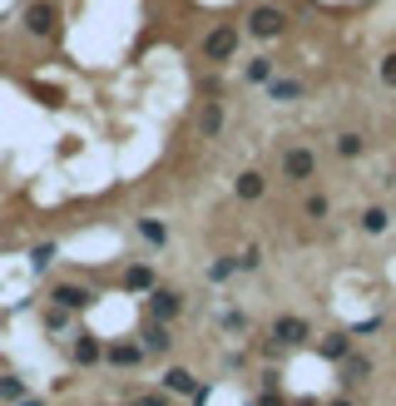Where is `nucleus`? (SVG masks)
Returning <instances> with one entry per match:
<instances>
[{
	"label": "nucleus",
	"instance_id": "obj_1",
	"mask_svg": "<svg viewBox=\"0 0 396 406\" xmlns=\"http://www.w3.org/2000/svg\"><path fill=\"white\" fill-rule=\"evenodd\" d=\"M248 30H253L258 40H273V35H283V30H288V15H283L278 5H258V10L248 15Z\"/></svg>",
	"mask_w": 396,
	"mask_h": 406
},
{
	"label": "nucleus",
	"instance_id": "obj_2",
	"mask_svg": "<svg viewBox=\"0 0 396 406\" xmlns=\"http://www.w3.org/2000/svg\"><path fill=\"white\" fill-rule=\"evenodd\" d=\"M312 174H317V154L312 149H288L283 154V179L288 184H307Z\"/></svg>",
	"mask_w": 396,
	"mask_h": 406
},
{
	"label": "nucleus",
	"instance_id": "obj_3",
	"mask_svg": "<svg viewBox=\"0 0 396 406\" xmlns=\"http://www.w3.org/2000/svg\"><path fill=\"white\" fill-rule=\"evenodd\" d=\"M233 50H238V30H233V25L208 30V40H203V60H233Z\"/></svg>",
	"mask_w": 396,
	"mask_h": 406
},
{
	"label": "nucleus",
	"instance_id": "obj_4",
	"mask_svg": "<svg viewBox=\"0 0 396 406\" xmlns=\"http://www.w3.org/2000/svg\"><path fill=\"white\" fill-rule=\"evenodd\" d=\"M273 337H278L283 347H302L312 332H307V322H302V317H278V322H273Z\"/></svg>",
	"mask_w": 396,
	"mask_h": 406
},
{
	"label": "nucleus",
	"instance_id": "obj_5",
	"mask_svg": "<svg viewBox=\"0 0 396 406\" xmlns=\"http://www.w3.org/2000/svg\"><path fill=\"white\" fill-rule=\"evenodd\" d=\"M179 307H184V303H179V293H169V288H154V293H149V312H154L159 322H169Z\"/></svg>",
	"mask_w": 396,
	"mask_h": 406
},
{
	"label": "nucleus",
	"instance_id": "obj_6",
	"mask_svg": "<svg viewBox=\"0 0 396 406\" xmlns=\"http://www.w3.org/2000/svg\"><path fill=\"white\" fill-rule=\"evenodd\" d=\"M25 25H30V35H50L55 30V5H30L25 10Z\"/></svg>",
	"mask_w": 396,
	"mask_h": 406
},
{
	"label": "nucleus",
	"instance_id": "obj_7",
	"mask_svg": "<svg viewBox=\"0 0 396 406\" xmlns=\"http://www.w3.org/2000/svg\"><path fill=\"white\" fill-rule=\"evenodd\" d=\"M55 303L60 307H90L95 293H90V288H75V283H60V288H55Z\"/></svg>",
	"mask_w": 396,
	"mask_h": 406
},
{
	"label": "nucleus",
	"instance_id": "obj_8",
	"mask_svg": "<svg viewBox=\"0 0 396 406\" xmlns=\"http://www.w3.org/2000/svg\"><path fill=\"white\" fill-rule=\"evenodd\" d=\"M233 189H238V199H263V174H258V169H248V174H238V184H233Z\"/></svg>",
	"mask_w": 396,
	"mask_h": 406
},
{
	"label": "nucleus",
	"instance_id": "obj_9",
	"mask_svg": "<svg viewBox=\"0 0 396 406\" xmlns=\"http://www.w3.org/2000/svg\"><path fill=\"white\" fill-rule=\"evenodd\" d=\"M164 387L169 392H184V397H198V382L184 372V367H174V372H164Z\"/></svg>",
	"mask_w": 396,
	"mask_h": 406
},
{
	"label": "nucleus",
	"instance_id": "obj_10",
	"mask_svg": "<svg viewBox=\"0 0 396 406\" xmlns=\"http://www.w3.org/2000/svg\"><path fill=\"white\" fill-rule=\"evenodd\" d=\"M174 347V337H169V327L164 322H154L149 332H144V352H169Z\"/></svg>",
	"mask_w": 396,
	"mask_h": 406
},
{
	"label": "nucleus",
	"instance_id": "obj_11",
	"mask_svg": "<svg viewBox=\"0 0 396 406\" xmlns=\"http://www.w3.org/2000/svg\"><path fill=\"white\" fill-rule=\"evenodd\" d=\"M387 223H392V213H387V208H367V213H362V233H372V238H377V233H387Z\"/></svg>",
	"mask_w": 396,
	"mask_h": 406
},
{
	"label": "nucleus",
	"instance_id": "obj_12",
	"mask_svg": "<svg viewBox=\"0 0 396 406\" xmlns=\"http://www.w3.org/2000/svg\"><path fill=\"white\" fill-rule=\"evenodd\" d=\"M352 352V342H347V332H332V337H322V357H332V362H342Z\"/></svg>",
	"mask_w": 396,
	"mask_h": 406
},
{
	"label": "nucleus",
	"instance_id": "obj_13",
	"mask_svg": "<svg viewBox=\"0 0 396 406\" xmlns=\"http://www.w3.org/2000/svg\"><path fill=\"white\" fill-rule=\"evenodd\" d=\"M268 95H273V100H297V95H302V85H297V80H278V75H273V80H268Z\"/></svg>",
	"mask_w": 396,
	"mask_h": 406
},
{
	"label": "nucleus",
	"instance_id": "obj_14",
	"mask_svg": "<svg viewBox=\"0 0 396 406\" xmlns=\"http://www.w3.org/2000/svg\"><path fill=\"white\" fill-rule=\"evenodd\" d=\"M139 357H144V347H134V342H124V347H109V362H114V367H134Z\"/></svg>",
	"mask_w": 396,
	"mask_h": 406
},
{
	"label": "nucleus",
	"instance_id": "obj_15",
	"mask_svg": "<svg viewBox=\"0 0 396 406\" xmlns=\"http://www.w3.org/2000/svg\"><path fill=\"white\" fill-rule=\"evenodd\" d=\"M362 149H367V139H362V134H352V129H347V134H337V154H342V159H352V154H362Z\"/></svg>",
	"mask_w": 396,
	"mask_h": 406
},
{
	"label": "nucleus",
	"instance_id": "obj_16",
	"mask_svg": "<svg viewBox=\"0 0 396 406\" xmlns=\"http://www.w3.org/2000/svg\"><path fill=\"white\" fill-rule=\"evenodd\" d=\"M248 80H258V85H268V80H273V60H268V55H258V60H248Z\"/></svg>",
	"mask_w": 396,
	"mask_h": 406
},
{
	"label": "nucleus",
	"instance_id": "obj_17",
	"mask_svg": "<svg viewBox=\"0 0 396 406\" xmlns=\"http://www.w3.org/2000/svg\"><path fill=\"white\" fill-rule=\"evenodd\" d=\"M198 129H203V134H218V129H223V109H218V104H203V119H198Z\"/></svg>",
	"mask_w": 396,
	"mask_h": 406
},
{
	"label": "nucleus",
	"instance_id": "obj_18",
	"mask_svg": "<svg viewBox=\"0 0 396 406\" xmlns=\"http://www.w3.org/2000/svg\"><path fill=\"white\" fill-rule=\"evenodd\" d=\"M367 372H372V362H367V357H347V367H342V382H362Z\"/></svg>",
	"mask_w": 396,
	"mask_h": 406
},
{
	"label": "nucleus",
	"instance_id": "obj_19",
	"mask_svg": "<svg viewBox=\"0 0 396 406\" xmlns=\"http://www.w3.org/2000/svg\"><path fill=\"white\" fill-rule=\"evenodd\" d=\"M75 362H85V367L99 362V342H95V337H80V342H75Z\"/></svg>",
	"mask_w": 396,
	"mask_h": 406
},
{
	"label": "nucleus",
	"instance_id": "obj_20",
	"mask_svg": "<svg viewBox=\"0 0 396 406\" xmlns=\"http://www.w3.org/2000/svg\"><path fill=\"white\" fill-rule=\"evenodd\" d=\"M124 283H129L134 293H144V288H154V273H149V268H129V273H124Z\"/></svg>",
	"mask_w": 396,
	"mask_h": 406
},
{
	"label": "nucleus",
	"instance_id": "obj_21",
	"mask_svg": "<svg viewBox=\"0 0 396 406\" xmlns=\"http://www.w3.org/2000/svg\"><path fill=\"white\" fill-rule=\"evenodd\" d=\"M139 233H144L149 243H164V238H169V228H164V223H154V218H144V223H139Z\"/></svg>",
	"mask_w": 396,
	"mask_h": 406
},
{
	"label": "nucleus",
	"instance_id": "obj_22",
	"mask_svg": "<svg viewBox=\"0 0 396 406\" xmlns=\"http://www.w3.org/2000/svg\"><path fill=\"white\" fill-rule=\"evenodd\" d=\"M382 85H387V90H396V50L382 60Z\"/></svg>",
	"mask_w": 396,
	"mask_h": 406
},
{
	"label": "nucleus",
	"instance_id": "obj_23",
	"mask_svg": "<svg viewBox=\"0 0 396 406\" xmlns=\"http://www.w3.org/2000/svg\"><path fill=\"white\" fill-rule=\"evenodd\" d=\"M0 397H10V402H15V397H25V387H20L15 377H0Z\"/></svg>",
	"mask_w": 396,
	"mask_h": 406
},
{
	"label": "nucleus",
	"instance_id": "obj_24",
	"mask_svg": "<svg viewBox=\"0 0 396 406\" xmlns=\"http://www.w3.org/2000/svg\"><path fill=\"white\" fill-rule=\"evenodd\" d=\"M307 218H327V199H322V194L307 199Z\"/></svg>",
	"mask_w": 396,
	"mask_h": 406
},
{
	"label": "nucleus",
	"instance_id": "obj_25",
	"mask_svg": "<svg viewBox=\"0 0 396 406\" xmlns=\"http://www.w3.org/2000/svg\"><path fill=\"white\" fill-rule=\"evenodd\" d=\"M50 258H55V248H50V243H40V248H35V258H30V263H35V268H50Z\"/></svg>",
	"mask_w": 396,
	"mask_h": 406
},
{
	"label": "nucleus",
	"instance_id": "obj_26",
	"mask_svg": "<svg viewBox=\"0 0 396 406\" xmlns=\"http://www.w3.org/2000/svg\"><path fill=\"white\" fill-rule=\"evenodd\" d=\"M233 268H238V258H218V263H213V278H218V283H223V278H228V273H233Z\"/></svg>",
	"mask_w": 396,
	"mask_h": 406
},
{
	"label": "nucleus",
	"instance_id": "obj_27",
	"mask_svg": "<svg viewBox=\"0 0 396 406\" xmlns=\"http://www.w3.org/2000/svg\"><path fill=\"white\" fill-rule=\"evenodd\" d=\"M258 263H263V258H258V248H248V253H243V258H238V268H243V273H253V268H258Z\"/></svg>",
	"mask_w": 396,
	"mask_h": 406
},
{
	"label": "nucleus",
	"instance_id": "obj_28",
	"mask_svg": "<svg viewBox=\"0 0 396 406\" xmlns=\"http://www.w3.org/2000/svg\"><path fill=\"white\" fill-rule=\"evenodd\" d=\"M223 327H228V332H243V327H248V317H243V312H228V317H223Z\"/></svg>",
	"mask_w": 396,
	"mask_h": 406
},
{
	"label": "nucleus",
	"instance_id": "obj_29",
	"mask_svg": "<svg viewBox=\"0 0 396 406\" xmlns=\"http://www.w3.org/2000/svg\"><path fill=\"white\" fill-rule=\"evenodd\" d=\"M263 406H288V402H283L278 392H268V397H263Z\"/></svg>",
	"mask_w": 396,
	"mask_h": 406
},
{
	"label": "nucleus",
	"instance_id": "obj_30",
	"mask_svg": "<svg viewBox=\"0 0 396 406\" xmlns=\"http://www.w3.org/2000/svg\"><path fill=\"white\" fill-rule=\"evenodd\" d=\"M139 406H169V402H164V397H144Z\"/></svg>",
	"mask_w": 396,
	"mask_h": 406
},
{
	"label": "nucleus",
	"instance_id": "obj_31",
	"mask_svg": "<svg viewBox=\"0 0 396 406\" xmlns=\"http://www.w3.org/2000/svg\"><path fill=\"white\" fill-rule=\"evenodd\" d=\"M20 406H45V402L40 397H20Z\"/></svg>",
	"mask_w": 396,
	"mask_h": 406
},
{
	"label": "nucleus",
	"instance_id": "obj_32",
	"mask_svg": "<svg viewBox=\"0 0 396 406\" xmlns=\"http://www.w3.org/2000/svg\"><path fill=\"white\" fill-rule=\"evenodd\" d=\"M332 406H352V402H347V397H337V402H332Z\"/></svg>",
	"mask_w": 396,
	"mask_h": 406
},
{
	"label": "nucleus",
	"instance_id": "obj_33",
	"mask_svg": "<svg viewBox=\"0 0 396 406\" xmlns=\"http://www.w3.org/2000/svg\"><path fill=\"white\" fill-rule=\"evenodd\" d=\"M293 406H317V402H293Z\"/></svg>",
	"mask_w": 396,
	"mask_h": 406
}]
</instances>
